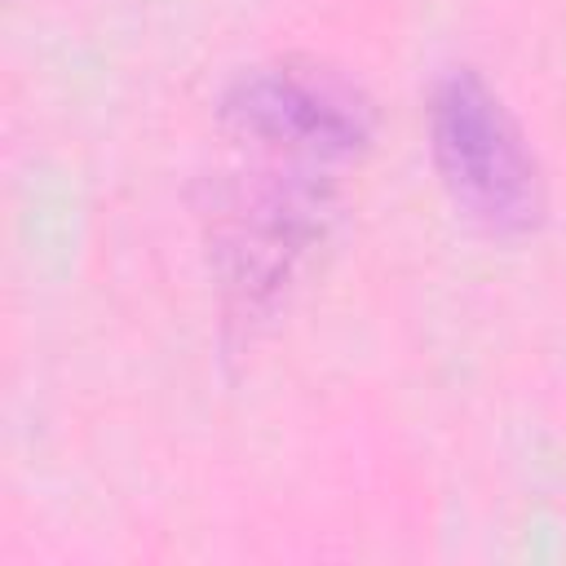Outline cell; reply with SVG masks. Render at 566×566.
<instances>
[{"mask_svg":"<svg viewBox=\"0 0 566 566\" xmlns=\"http://www.w3.org/2000/svg\"><path fill=\"white\" fill-rule=\"evenodd\" d=\"M429 150L451 203L486 234H526L544 217L539 164L509 106L473 71H451L429 97Z\"/></svg>","mask_w":566,"mask_h":566,"instance_id":"6da1fadb","label":"cell"},{"mask_svg":"<svg viewBox=\"0 0 566 566\" xmlns=\"http://www.w3.org/2000/svg\"><path fill=\"white\" fill-rule=\"evenodd\" d=\"M221 115L239 137L310 159H349L371 137V115L345 80L292 62L239 75Z\"/></svg>","mask_w":566,"mask_h":566,"instance_id":"7a4b0ae2","label":"cell"}]
</instances>
